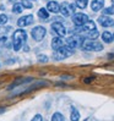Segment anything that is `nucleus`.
<instances>
[{
    "mask_svg": "<svg viewBox=\"0 0 114 121\" xmlns=\"http://www.w3.org/2000/svg\"><path fill=\"white\" fill-rule=\"evenodd\" d=\"M47 10L50 11V12L56 13V12L60 11V5L56 3V1H49V3L47 4Z\"/></svg>",
    "mask_w": 114,
    "mask_h": 121,
    "instance_id": "ddd939ff",
    "label": "nucleus"
},
{
    "mask_svg": "<svg viewBox=\"0 0 114 121\" xmlns=\"http://www.w3.org/2000/svg\"><path fill=\"white\" fill-rule=\"evenodd\" d=\"M22 10H23V6H22V4H21V3H16L15 5L12 6V12L14 13H21V12H22Z\"/></svg>",
    "mask_w": 114,
    "mask_h": 121,
    "instance_id": "a211bd4d",
    "label": "nucleus"
},
{
    "mask_svg": "<svg viewBox=\"0 0 114 121\" xmlns=\"http://www.w3.org/2000/svg\"><path fill=\"white\" fill-rule=\"evenodd\" d=\"M103 13H104V15H114V5L109 6V8L103 9Z\"/></svg>",
    "mask_w": 114,
    "mask_h": 121,
    "instance_id": "aec40b11",
    "label": "nucleus"
},
{
    "mask_svg": "<svg viewBox=\"0 0 114 121\" xmlns=\"http://www.w3.org/2000/svg\"><path fill=\"white\" fill-rule=\"evenodd\" d=\"M38 61H41V62H47V61H48V56L44 55V54L38 55Z\"/></svg>",
    "mask_w": 114,
    "mask_h": 121,
    "instance_id": "b1692460",
    "label": "nucleus"
},
{
    "mask_svg": "<svg viewBox=\"0 0 114 121\" xmlns=\"http://www.w3.org/2000/svg\"><path fill=\"white\" fill-rule=\"evenodd\" d=\"M87 4H88V0H76V6L79 9H86L87 8Z\"/></svg>",
    "mask_w": 114,
    "mask_h": 121,
    "instance_id": "6ab92c4d",
    "label": "nucleus"
},
{
    "mask_svg": "<svg viewBox=\"0 0 114 121\" xmlns=\"http://www.w3.org/2000/svg\"><path fill=\"white\" fill-rule=\"evenodd\" d=\"M33 1H34V0H33Z\"/></svg>",
    "mask_w": 114,
    "mask_h": 121,
    "instance_id": "7c9ffc66",
    "label": "nucleus"
},
{
    "mask_svg": "<svg viewBox=\"0 0 114 121\" xmlns=\"http://www.w3.org/2000/svg\"><path fill=\"white\" fill-rule=\"evenodd\" d=\"M88 21V16L86 13H82V12H77L73 15V22L76 26H82L83 23H86Z\"/></svg>",
    "mask_w": 114,
    "mask_h": 121,
    "instance_id": "6e6552de",
    "label": "nucleus"
},
{
    "mask_svg": "<svg viewBox=\"0 0 114 121\" xmlns=\"http://www.w3.org/2000/svg\"><path fill=\"white\" fill-rule=\"evenodd\" d=\"M98 23L101 25L102 27H112L114 26V21L112 17L107 16V15H102L98 17Z\"/></svg>",
    "mask_w": 114,
    "mask_h": 121,
    "instance_id": "1a4fd4ad",
    "label": "nucleus"
},
{
    "mask_svg": "<svg viewBox=\"0 0 114 121\" xmlns=\"http://www.w3.org/2000/svg\"><path fill=\"white\" fill-rule=\"evenodd\" d=\"M70 119L71 121H79L80 120V112L76 108L71 106V114H70Z\"/></svg>",
    "mask_w": 114,
    "mask_h": 121,
    "instance_id": "4468645a",
    "label": "nucleus"
},
{
    "mask_svg": "<svg viewBox=\"0 0 114 121\" xmlns=\"http://www.w3.org/2000/svg\"><path fill=\"white\" fill-rule=\"evenodd\" d=\"M113 40H114V33H113Z\"/></svg>",
    "mask_w": 114,
    "mask_h": 121,
    "instance_id": "c756f323",
    "label": "nucleus"
},
{
    "mask_svg": "<svg viewBox=\"0 0 114 121\" xmlns=\"http://www.w3.org/2000/svg\"><path fill=\"white\" fill-rule=\"evenodd\" d=\"M92 80H93V78H86V80H85V82H86V83H88V82H91Z\"/></svg>",
    "mask_w": 114,
    "mask_h": 121,
    "instance_id": "bb28decb",
    "label": "nucleus"
},
{
    "mask_svg": "<svg viewBox=\"0 0 114 121\" xmlns=\"http://www.w3.org/2000/svg\"><path fill=\"white\" fill-rule=\"evenodd\" d=\"M4 111H5V109H4V108H0V114L4 112Z\"/></svg>",
    "mask_w": 114,
    "mask_h": 121,
    "instance_id": "cd10ccee",
    "label": "nucleus"
},
{
    "mask_svg": "<svg viewBox=\"0 0 114 121\" xmlns=\"http://www.w3.org/2000/svg\"><path fill=\"white\" fill-rule=\"evenodd\" d=\"M103 8H104V0H93V1L91 3V9L95 12L102 10Z\"/></svg>",
    "mask_w": 114,
    "mask_h": 121,
    "instance_id": "9b49d317",
    "label": "nucleus"
},
{
    "mask_svg": "<svg viewBox=\"0 0 114 121\" xmlns=\"http://www.w3.org/2000/svg\"><path fill=\"white\" fill-rule=\"evenodd\" d=\"M31 121H43V117H42L41 114H37V115H34V117Z\"/></svg>",
    "mask_w": 114,
    "mask_h": 121,
    "instance_id": "393cba45",
    "label": "nucleus"
},
{
    "mask_svg": "<svg viewBox=\"0 0 114 121\" xmlns=\"http://www.w3.org/2000/svg\"><path fill=\"white\" fill-rule=\"evenodd\" d=\"M22 6H23V9H32L33 8V5L31 3V0H22Z\"/></svg>",
    "mask_w": 114,
    "mask_h": 121,
    "instance_id": "4be33fe9",
    "label": "nucleus"
},
{
    "mask_svg": "<svg viewBox=\"0 0 114 121\" xmlns=\"http://www.w3.org/2000/svg\"><path fill=\"white\" fill-rule=\"evenodd\" d=\"M73 54V49H70L68 45H63L59 50H55L54 52V60H63V59H66Z\"/></svg>",
    "mask_w": 114,
    "mask_h": 121,
    "instance_id": "7ed1b4c3",
    "label": "nucleus"
},
{
    "mask_svg": "<svg viewBox=\"0 0 114 121\" xmlns=\"http://www.w3.org/2000/svg\"><path fill=\"white\" fill-rule=\"evenodd\" d=\"M1 43H6V37L5 35H0V44Z\"/></svg>",
    "mask_w": 114,
    "mask_h": 121,
    "instance_id": "a878e982",
    "label": "nucleus"
},
{
    "mask_svg": "<svg viewBox=\"0 0 114 121\" xmlns=\"http://www.w3.org/2000/svg\"><path fill=\"white\" fill-rule=\"evenodd\" d=\"M52 30L58 37H65L66 35V28L64 27L61 22H53L52 23Z\"/></svg>",
    "mask_w": 114,
    "mask_h": 121,
    "instance_id": "0eeeda50",
    "label": "nucleus"
},
{
    "mask_svg": "<svg viewBox=\"0 0 114 121\" xmlns=\"http://www.w3.org/2000/svg\"><path fill=\"white\" fill-rule=\"evenodd\" d=\"M8 20H9V17L6 15H4V13H1V15H0V25H5L8 22Z\"/></svg>",
    "mask_w": 114,
    "mask_h": 121,
    "instance_id": "5701e85b",
    "label": "nucleus"
},
{
    "mask_svg": "<svg viewBox=\"0 0 114 121\" xmlns=\"http://www.w3.org/2000/svg\"><path fill=\"white\" fill-rule=\"evenodd\" d=\"M75 5L70 4V3H63L60 5V12L63 13L64 16H71L75 13Z\"/></svg>",
    "mask_w": 114,
    "mask_h": 121,
    "instance_id": "423d86ee",
    "label": "nucleus"
},
{
    "mask_svg": "<svg viewBox=\"0 0 114 121\" xmlns=\"http://www.w3.org/2000/svg\"><path fill=\"white\" fill-rule=\"evenodd\" d=\"M52 121H64V116L61 115L60 112H55L54 115L52 116Z\"/></svg>",
    "mask_w": 114,
    "mask_h": 121,
    "instance_id": "412c9836",
    "label": "nucleus"
},
{
    "mask_svg": "<svg viewBox=\"0 0 114 121\" xmlns=\"http://www.w3.org/2000/svg\"><path fill=\"white\" fill-rule=\"evenodd\" d=\"M112 3H113V5H114V0H112Z\"/></svg>",
    "mask_w": 114,
    "mask_h": 121,
    "instance_id": "c85d7f7f",
    "label": "nucleus"
},
{
    "mask_svg": "<svg viewBox=\"0 0 114 121\" xmlns=\"http://www.w3.org/2000/svg\"><path fill=\"white\" fill-rule=\"evenodd\" d=\"M26 39H27V34L23 30H17L14 32L12 35V47H14V50H21L23 47V44L26 43Z\"/></svg>",
    "mask_w": 114,
    "mask_h": 121,
    "instance_id": "f257e3e1",
    "label": "nucleus"
},
{
    "mask_svg": "<svg viewBox=\"0 0 114 121\" xmlns=\"http://www.w3.org/2000/svg\"><path fill=\"white\" fill-rule=\"evenodd\" d=\"M38 16L42 18V20H48L49 18V13H48V10L44 9V8H42L38 10Z\"/></svg>",
    "mask_w": 114,
    "mask_h": 121,
    "instance_id": "f3484780",
    "label": "nucleus"
},
{
    "mask_svg": "<svg viewBox=\"0 0 114 121\" xmlns=\"http://www.w3.org/2000/svg\"><path fill=\"white\" fill-rule=\"evenodd\" d=\"M83 50H87V52H101L103 49V44L97 42L96 39H88V38H83L81 47Z\"/></svg>",
    "mask_w": 114,
    "mask_h": 121,
    "instance_id": "f03ea898",
    "label": "nucleus"
},
{
    "mask_svg": "<svg viewBox=\"0 0 114 121\" xmlns=\"http://www.w3.org/2000/svg\"><path fill=\"white\" fill-rule=\"evenodd\" d=\"M46 33H47V30L43 26H37V27H34L33 30L31 31L32 38L34 40H37V42H41L42 39H43L46 37Z\"/></svg>",
    "mask_w": 114,
    "mask_h": 121,
    "instance_id": "39448f33",
    "label": "nucleus"
},
{
    "mask_svg": "<svg viewBox=\"0 0 114 121\" xmlns=\"http://www.w3.org/2000/svg\"><path fill=\"white\" fill-rule=\"evenodd\" d=\"M98 35H99V32H98L97 30H93V31H91V32H88V33L85 34V38H88V39H97Z\"/></svg>",
    "mask_w": 114,
    "mask_h": 121,
    "instance_id": "dca6fc26",
    "label": "nucleus"
},
{
    "mask_svg": "<svg viewBox=\"0 0 114 121\" xmlns=\"http://www.w3.org/2000/svg\"><path fill=\"white\" fill-rule=\"evenodd\" d=\"M83 35L81 34H77V35H71V37H68L66 38V45L70 48V49H75L77 47H81V43L83 40Z\"/></svg>",
    "mask_w": 114,
    "mask_h": 121,
    "instance_id": "20e7f679",
    "label": "nucleus"
},
{
    "mask_svg": "<svg viewBox=\"0 0 114 121\" xmlns=\"http://www.w3.org/2000/svg\"><path fill=\"white\" fill-rule=\"evenodd\" d=\"M102 40L104 42V43H112L113 42V34L108 31H105L102 33Z\"/></svg>",
    "mask_w": 114,
    "mask_h": 121,
    "instance_id": "2eb2a0df",
    "label": "nucleus"
},
{
    "mask_svg": "<svg viewBox=\"0 0 114 121\" xmlns=\"http://www.w3.org/2000/svg\"><path fill=\"white\" fill-rule=\"evenodd\" d=\"M33 21H34L33 15H27V16H23V17H20L17 20V26L18 27H26L28 25L33 23Z\"/></svg>",
    "mask_w": 114,
    "mask_h": 121,
    "instance_id": "9d476101",
    "label": "nucleus"
},
{
    "mask_svg": "<svg viewBox=\"0 0 114 121\" xmlns=\"http://www.w3.org/2000/svg\"><path fill=\"white\" fill-rule=\"evenodd\" d=\"M64 45V42L61 39V37H54L53 40H52V48H53V50H59V49Z\"/></svg>",
    "mask_w": 114,
    "mask_h": 121,
    "instance_id": "f8f14e48",
    "label": "nucleus"
}]
</instances>
